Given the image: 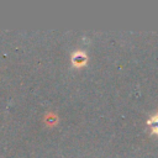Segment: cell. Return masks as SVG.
I'll return each instance as SVG.
<instances>
[{
    "label": "cell",
    "instance_id": "7a4b0ae2",
    "mask_svg": "<svg viewBox=\"0 0 158 158\" xmlns=\"http://www.w3.org/2000/svg\"><path fill=\"white\" fill-rule=\"evenodd\" d=\"M152 118H153V120H151V121H149V123H151V122H153L152 132L158 135V115H156V116H154V117H152Z\"/></svg>",
    "mask_w": 158,
    "mask_h": 158
},
{
    "label": "cell",
    "instance_id": "6da1fadb",
    "mask_svg": "<svg viewBox=\"0 0 158 158\" xmlns=\"http://www.w3.org/2000/svg\"><path fill=\"white\" fill-rule=\"evenodd\" d=\"M85 60H86V57H85V54H84L83 52H77V53H74V56H73V64H74V65L80 67V65H83V64L85 63Z\"/></svg>",
    "mask_w": 158,
    "mask_h": 158
}]
</instances>
